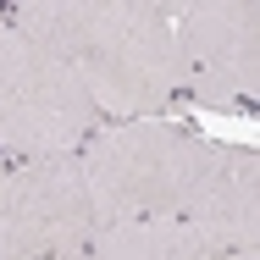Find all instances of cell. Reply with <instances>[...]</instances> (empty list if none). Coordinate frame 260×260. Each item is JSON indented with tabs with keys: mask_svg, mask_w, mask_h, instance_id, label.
<instances>
[{
	"mask_svg": "<svg viewBox=\"0 0 260 260\" xmlns=\"http://www.w3.org/2000/svg\"><path fill=\"white\" fill-rule=\"evenodd\" d=\"M6 22L78 67L94 111L122 122L160 116L183 89V50L166 0H34Z\"/></svg>",
	"mask_w": 260,
	"mask_h": 260,
	"instance_id": "cell-1",
	"label": "cell"
},
{
	"mask_svg": "<svg viewBox=\"0 0 260 260\" xmlns=\"http://www.w3.org/2000/svg\"><path fill=\"white\" fill-rule=\"evenodd\" d=\"M194 133L166 116H139L94 127L89 144L78 150V172L89 188V216L94 227L116 221H144V216H177L188 166H194Z\"/></svg>",
	"mask_w": 260,
	"mask_h": 260,
	"instance_id": "cell-2",
	"label": "cell"
},
{
	"mask_svg": "<svg viewBox=\"0 0 260 260\" xmlns=\"http://www.w3.org/2000/svg\"><path fill=\"white\" fill-rule=\"evenodd\" d=\"M94 127H100V111L78 67L39 50L0 17V155H78Z\"/></svg>",
	"mask_w": 260,
	"mask_h": 260,
	"instance_id": "cell-3",
	"label": "cell"
},
{
	"mask_svg": "<svg viewBox=\"0 0 260 260\" xmlns=\"http://www.w3.org/2000/svg\"><path fill=\"white\" fill-rule=\"evenodd\" d=\"M94 238L89 188L78 155L22 160L0 183V260H55L78 255Z\"/></svg>",
	"mask_w": 260,
	"mask_h": 260,
	"instance_id": "cell-4",
	"label": "cell"
},
{
	"mask_svg": "<svg viewBox=\"0 0 260 260\" xmlns=\"http://www.w3.org/2000/svg\"><path fill=\"white\" fill-rule=\"evenodd\" d=\"M183 89L205 105H249L260 94V11L255 0H183L172 6Z\"/></svg>",
	"mask_w": 260,
	"mask_h": 260,
	"instance_id": "cell-5",
	"label": "cell"
},
{
	"mask_svg": "<svg viewBox=\"0 0 260 260\" xmlns=\"http://www.w3.org/2000/svg\"><path fill=\"white\" fill-rule=\"evenodd\" d=\"M177 221L210 255L260 249V155L249 144H194V166L177 200Z\"/></svg>",
	"mask_w": 260,
	"mask_h": 260,
	"instance_id": "cell-6",
	"label": "cell"
},
{
	"mask_svg": "<svg viewBox=\"0 0 260 260\" xmlns=\"http://www.w3.org/2000/svg\"><path fill=\"white\" fill-rule=\"evenodd\" d=\"M89 260H216V255H210L177 216H144V221L94 227Z\"/></svg>",
	"mask_w": 260,
	"mask_h": 260,
	"instance_id": "cell-7",
	"label": "cell"
},
{
	"mask_svg": "<svg viewBox=\"0 0 260 260\" xmlns=\"http://www.w3.org/2000/svg\"><path fill=\"white\" fill-rule=\"evenodd\" d=\"M216 260H260V249H249V255H216Z\"/></svg>",
	"mask_w": 260,
	"mask_h": 260,
	"instance_id": "cell-8",
	"label": "cell"
},
{
	"mask_svg": "<svg viewBox=\"0 0 260 260\" xmlns=\"http://www.w3.org/2000/svg\"><path fill=\"white\" fill-rule=\"evenodd\" d=\"M55 260H89V249H78V255H55Z\"/></svg>",
	"mask_w": 260,
	"mask_h": 260,
	"instance_id": "cell-9",
	"label": "cell"
},
{
	"mask_svg": "<svg viewBox=\"0 0 260 260\" xmlns=\"http://www.w3.org/2000/svg\"><path fill=\"white\" fill-rule=\"evenodd\" d=\"M6 172H11V166H6V155H0V183H6Z\"/></svg>",
	"mask_w": 260,
	"mask_h": 260,
	"instance_id": "cell-10",
	"label": "cell"
},
{
	"mask_svg": "<svg viewBox=\"0 0 260 260\" xmlns=\"http://www.w3.org/2000/svg\"><path fill=\"white\" fill-rule=\"evenodd\" d=\"M0 17H6V11H0Z\"/></svg>",
	"mask_w": 260,
	"mask_h": 260,
	"instance_id": "cell-11",
	"label": "cell"
}]
</instances>
